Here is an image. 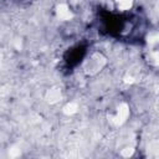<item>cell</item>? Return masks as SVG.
I'll list each match as a JSON object with an SVG mask.
<instances>
[{"label":"cell","mask_w":159,"mask_h":159,"mask_svg":"<svg viewBox=\"0 0 159 159\" xmlns=\"http://www.w3.org/2000/svg\"><path fill=\"white\" fill-rule=\"evenodd\" d=\"M7 155L10 158H16V157H20L21 155V149L17 147V145H12L7 150Z\"/></svg>","instance_id":"52a82bcc"},{"label":"cell","mask_w":159,"mask_h":159,"mask_svg":"<svg viewBox=\"0 0 159 159\" xmlns=\"http://www.w3.org/2000/svg\"><path fill=\"white\" fill-rule=\"evenodd\" d=\"M159 40V36H158V32H150L148 36H147V42L149 45H155Z\"/></svg>","instance_id":"9c48e42d"},{"label":"cell","mask_w":159,"mask_h":159,"mask_svg":"<svg viewBox=\"0 0 159 159\" xmlns=\"http://www.w3.org/2000/svg\"><path fill=\"white\" fill-rule=\"evenodd\" d=\"M107 65V58L102 52H93L91 53L83 62V70L87 75L94 76L103 70Z\"/></svg>","instance_id":"6da1fadb"},{"label":"cell","mask_w":159,"mask_h":159,"mask_svg":"<svg viewBox=\"0 0 159 159\" xmlns=\"http://www.w3.org/2000/svg\"><path fill=\"white\" fill-rule=\"evenodd\" d=\"M56 15L62 21H70L73 19V12L67 4H58L56 6Z\"/></svg>","instance_id":"3957f363"},{"label":"cell","mask_w":159,"mask_h":159,"mask_svg":"<svg viewBox=\"0 0 159 159\" xmlns=\"http://www.w3.org/2000/svg\"><path fill=\"white\" fill-rule=\"evenodd\" d=\"M62 97V92H61V88L57 87V86H53L51 88H48L45 93V99L47 103L50 104H55L57 103Z\"/></svg>","instance_id":"277c9868"},{"label":"cell","mask_w":159,"mask_h":159,"mask_svg":"<svg viewBox=\"0 0 159 159\" xmlns=\"http://www.w3.org/2000/svg\"><path fill=\"white\" fill-rule=\"evenodd\" d=\"M77 111H78V104L76 102H70V103L65 104L63 108H62V112L66 116H72V114L77 113Z\"/></svg>","instance_id":"5b68a950"},{"label":"cell","mask_w":159,"mask_h":159,"mask_svg":"<svg viewBox=\"0 0 159 159\" xmlns=\"http://www.w3.org/2000/svg\"><path fill=\"white\" fill-rule=\"evenodd\" d=\"M133 154H134V148L133 147H125L124 149L120 150V155L123 158H130V157H133Z\"/></svg>","instance_id":"ba28073f"},{"label":"cell","mask_w":159,"mask_h":159,"mask_svg":"<svg viewBox=\"0 0 159 159\" xmlns=\"http://www.w3.org/2000/svg\"><path fill=\"white\" fill-rule=\"evenodd\" d=\"M119 11H127L133 6V0H116Z\"/></svg>","instance_id":"8992f818"},{"label":"cell","mask_w":159,"mask_h":159,"mask_svg":"<svg viewBox=\"0 0 159 159\" xmlns=\"http://www.w3.org/2000/svg\"><path fill=\"white\" fill-rule=\"evenodd\" d=\"M124 82H125V83H134V82H135V78H134L133 76L127 75V76H124Z\"/></svg>","instance_id":"30bf717a"},{"label":"cell","mask_w":159,"mask_h":159,"mask_svg":"<svg viewBox=\"0 0 159 159\" xmlns=\"http://www.w3.org/2000/svg\"><path fill=\"white\" fill-rule=\"evenodd\" d=\"M129 114H130L129 106L123 102V103H120V104L117 107L116 113L112 114V116H109V122H111L113 125L119 127V125H122V124H124V123L127 122Z\"/></svg>","instance_id":"7a4b0ae2"}]
</instances>
